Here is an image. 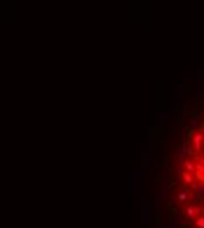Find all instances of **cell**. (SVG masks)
<instances>
[{"instance_id": "5", "label": "cell", "mask_w": 204, "mask_h": 228, "mask_svg": "<svg viewBox=\"0 0 204 228\" xmlns=\"http://www.w3.org/2000/svg\"><path fill=\"white\" fill-rule=\"evenodd\" d=\"M195 225H197L199 228H204V217H199V219L195 221Z\"/></svg>"}, {"instance_id": "3", "label": "cell", "mask_w": 204, "mask_h": 228, "mask_svg": "<svg viewBox=\"0 0 204 228\" xmlns=\"http://www.w3.org/2000/svg\"><path fill=\"white\" fill-rule=\"evenodd\" d=\"M187 214H188V216H190V217H192V216H193V214H197V209H195V207H190V209H188V211H187Z\"/></svg>"}, {"instance_id": "1", "label": "cell", "mask_w": 204, "mask_h": 228, "mask_svg": "<svg viewBox=\"0 0 204 228\" xmlns=\"http://www.w3.org/2000/svg\"><path fill=\"white\" fill-rule=\"evenodd\" d=\"M201 142H202V135L201 133H195V137H193V148H195L197 151L201 149Z\"/></svg>"}, {"instance_id": "4", "label": "cell", "mask_w": 204, "mask_h": 228, "mask_svg": "<svg viewBox=\"0 0 204 228\" xmlns=\"http://www.w3.org/2000/svg\"><path fill=\"white\" fill-rule=\"evenodd\" d=\"M183 175H185V177H183V179H185V183H192V181H193V179H192V174L187 172V174H183Z\"/></svg>"}, {"instance_id": "6", "label": "cell", "mask_w": 204, "mask_h": 228, "mask_svg": "<svg viewBox=\"0 0 204 228\" xmlns=\"http://www.w3.org/2000/svg\"><path fill=\"white\" fill-rule=\"evenodd\" d=\"M178 198H179V200L183 202V200H185V198H187V193H179V195H178Z\"/></svg>"}, {"instance_id": "2", "label": "cell", "mask_w": 204, "mask_h": 228, "mask_svg": "<svg viewBox=\"0 0 204 228\" xmlns=\"http://www.w3.org/2000/svg\"><path fill=\"white\" fill-rule=\"evenodd\" d=\"M185 167L188 169V174L195 170V167H193V165H192V161H190V160H187V161H185Z\"/></svg>"}]
</instances>
